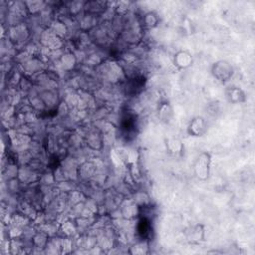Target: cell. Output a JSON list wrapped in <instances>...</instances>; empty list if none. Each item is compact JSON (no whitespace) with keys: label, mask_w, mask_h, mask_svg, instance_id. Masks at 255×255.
I'll return each mask as SVG.
<instances>
[{"label":"cell","mask_w":255,"mask_h":255,"mask_svg":"<svg viewBox=\"0 0 255 255\" xmlns=\"http://www.w3.org/2000/svg\"><path fill=\"white\" fill-rule=\"evenodd\" d=\"M141 226L140 227V233L142 234L143 236H146L150 231V226L148 225V223L146 221H142L141 222Z\"/></svg>","instance_id":"cell-1"}]
</instances>
